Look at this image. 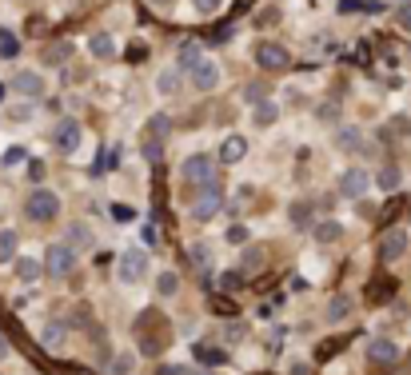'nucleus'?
<instances>
[{"label": "nucleus", "mask_w": 411, "mask_h": 375, "mask_svg": "<svg viewBox=\"0 0 411 375\" xmlns=\"http://www.w3.org/2000/svg\"><path fill=\"white\" fill-rule=\"evenodd\" d=\"M16 52H20V40H16V32L0 28V56H4V60H13Z\"/></svg>", "instance_id": "obj_24"}, {"label": "nucleus", "mask_w": 411, "mask_h": 375, "mask_svg": "<svg viewBox=\"0 0 411 375\" xmlns=\"http://www.w3.org/2000/svg\"><path fill=\"white\" fill-rule=\"evenodd\" d=\"M228 244H248V228L232 224V228H228Z\"/></svg>", "instance_id": "obj_33"}, {"label": "nucleus", "mask_w": 411, "mask_h": 375, "mask_svg": "<svg viewBox=\"0 0 411 375\" xmlns=\"http://www.w3.org/2000/svg\"><path fill=\"white\" fill-rule=\"evenodd\" d=\"M13 88L20 92V96H28V100H40V96H44V76H37V72H16Z\"/></svg>", "instance_id": "obj_11"}, {"label": "nucleus", "mask_w": 411, "mask_h": 375, "mask_svg": "<svg viewBox=\"0 0 411 375\" xmlns=\"http://www.w3.org/2000/svg\"><path fill=\"white\" fill-rule=\"evenodd\" d=\"M396 20H399V25H403V28L411 32V0L403 4V8H399V13H396Z\"/></svg>", "instance_id": "obj_39"}, {"label": "nucleus", "mask_w": 411, "mask_h": 375, "mask_svg": "<svg viewBox=\"0 0 411 375\" xmlns=\"http://www.w3.org/2000/svg\"><path fill=\"white\" fill-rule=\"evenodd\" d=\"M25 212H28V220L48 224V220H56V212H60V200H56V192H48V188H37V192L28 196Z\"/></svg>", "instance_id": "obj_1"}, {"label": "nucleus", "mask_w": 411, "mask_h": 375, "mask_svg": "<svg viewBox=\"0 0 411 375\" xmlns=\"http://www.w3.org/2000/svg\"><path fill=\"white\" fill-rule=\"evenodd\" d=\"M28 176H32V180L40 184V180H44V164H40V160H32V164H28Z\"/></svg>", "instance_id": "obj_41"}, {"label": "nucleus", "mask_w": 411, "mask_h": 375, "mask_svg": "<svg viewBox=\"0 0 411 375\" xmlns=\"http://www.w3.org/2000/svg\"><path fill=\"white\" fill-rule=\"evenodd\" d=\"M252 120H256V128H272L275 120H280V108H275L272 100H260L256 104V112H252Z\"/></svg>", "instance_id": "obj_18"}, {"label": "nucleus", "mask_w": 411, "mask_h": 375, "mask_svg": "<svg viewBox=\"0 0 411 375\" xmlns=\"http://www.w3.org/2000/svg\"><path fill=\"white\" fill-rule=\"evenodd\" d=\"M156 375H184V371H180V367H160Z\"/></svg>", "instance_id": "obj_45"}, {"label": "nucleus", "mask_w": 411, "mask_h": 375, "mask_svg": "<svg viewBox=\"0 0 411 375\" xmlns=\"http://www.w3.org/2000/svg\"><path fill=\"white\" fill-rule=\"evenodd\" d=\"M263 96H268V84H248V100H256V104H260Z\"/></svg>", "instance_id": "obj_36"}, {"label": "nucleus", "mask_w": 411, "mask_h": 375, "mask_svg": "<svg viewBox=\"0 0 411 375\" xmlns=\"http://www.w3.org/2000/svg\"><path fill=\"white\" fill-rule=\"evenodd\" d=\"M367 360H372L375 367H391V363L399 360V348L391 339H372V343H367Z\"/></svg>", "instance_id": "obj_10"}, {"label": "nucleus", "mask_w": 411, "mask_h": 375, "mask_svg": "<svg viewBox=\"0 0 411 375\" xmlns=\"http://www.w3.org/2000/svg\"><path fill=\"white\" fill-rule=\"evenodd\" d=\"M132 367H136V355H132V351H120V355L112 360V367H108V371H112V375H128Z\"/></svg>", "instance_id": "obj_26"}, {"label": "nucleus", "mask_w": 411, "mask_h": 375, "mask_svg": "<svg viewBox=\"0 0 411 375\" xmlns=\"http://www.w3.org/2000/svg\"><path fill=\"white\" fill-rule=\"evenodd\" d=\"M68 52H72V48H48V52H44V64H56V60H64Z\"/></svg>", "instance_id": "obj_38"}, {"label": "nucleus", "mask_w": 411, "mask_h": 375, "mask_svg": "<svg viewBox=\"0 0 411 375\" xmlns=\"http://www.w3.org/2000/svg\"><path fill=\"white\" fill-rule=\"evenodd\" d=\"M192 263H200V272H208V263H212V251H208V244H196V248H192Z\"/></svg>", "instance_id": "obj_32"}, {"label": "nucleus", "mask_w": 411, "mask_h": 375, "mask_svg": "<svg viewBox=\"0 0 411 375\" xmlns=\"http://www.w3.org/2000/svg\"><path fill=\"white\" fill-rule=\"evenodd\" d=\"M192 360L204 363V367H220V363H228V355L220 348H212V343H196L192 348Z\"/></svg>", "instance_id": "obj_14"}, {"label": "nucleus", "mask_w": 411, "mask_h": 375, "mask_svg": "<svg viewBox=\"0 0 411 375\" xmlns=\"http://www.w3.org/2000/svg\"><path fill=\"white\" fill-rule=\"evenodd\" d=\"M312 236H315V244H336V239L344 236V228H339L336 220H327V224H315L312 228Z\"/></svg>", "instance_id": "obj_19"}, {"label": "nucleus", "mask_w": 411, "mask_h": 375, "mask_svg": "<svg viewBox=\"0 0 411 375\" xmlns=\"http://www.w3.org/2000/svg\"><path fill=\"white\" fill-rule=\"evenodd\" d=\"M144 272H148V251L144 248H132L120 256V284H136V279H144Z\"/></svg>", "instance_id": "obj_5"}, {"label": "nucleus", "mask_w": 411, "mask_h": 375, "mask_svg": "<svg viewBox=\"0 0 411 375\" xmlns=\"http://www.w3.org/2000/svg\"><path fill=\"white\" fill-rule=\"evenodd\" d=\"M68 248H76V251L92 248V228H88L84 220H72V224H68Z\"/></svg>", "instance_id": "obj_13"}, {"label": "nucleus", "mask_w": 411, "mask_h": 375, "mask_svg": "<svg viewBox=\"0 0 411 375\" xmlns=\"http://www.w3.org/2000/svg\"><path fill=\"white\" fill-rule=\"evenodd\" d=\"M256 64H260L263 72H284L287 64H292V52H287L284 44L263 40V44H256Z\"/></svg>", "instance_id": "obj_3"}, {"label": "nucleus", "mask_w": 411, "mask_h": 375, "mask_svg": "<svg viewBox=\"0 0 411 375\" xmlns=\"http://www.w3.org/2000/svg\"><path fill=\"white\" fill-rule=\"evenodd\" d=\"M20 160H25V152H20V148H8V152H4V164H20Z\"/></svg>", "instance_id": "obj_42"}, {"label": "nucleus", "mask_w": 411, "mask_h": 375, "mask_svg": "<svg viewBox=\"0 0 411 375\" xmlns=\"http://www.w3.org/2000/svg\"><path fill=\"white\" fill-rule=\"evenodd\" d=\"M8 116H13V120H28V116H32V108H13Z\"/></svg>", "instance_id": "obj_43"}, {"label": "nucleus", "mask_w": 411, "mask_h": 375, "mask_svg": "<svg viewBox=\"0 0 411 375\" xmlns=\"http://www.w3.org/2000/svg\"><path fill=\"white\" fill-rule=\"evenodd\" d=\"M348 312H351V296H336V300L327 303V324H339Z\"/></svg>", "instance_id": "obj_22"}, {"label": "nucleus", "mask_w": 411, "mask_h": 375, "mask_svg": "<svg viewBox=\"0 0 411 375\" xmlns=\"http://www.w3.org/2000/svg\"><path fill=\"white\" fill-rule=\"evenodd\" d=\"M16 256V232H0V263Z\"/></svg>", "instance_id": "obj_29"}, {"label": "nucleus", "mask_w": 411, "mask_h": 375, "mask_svg": "<svg viewBox=\"0 0 411 375\" xmlns=\"http://www.w3.org/2000/svg\"><path fill=\"white\" fill-rule=\"evenodd\" d=\"M144 156H148V160H160V156H164L160 140H148V144H144Z\"/></svg>", "instance_id": "obj_35"}, {"label": "nucleus", "mask_w": 411, "mask_h": 375, "mask_svg": "<svg viewBox=\"0 0 411 375\" xmlns=\"http://www.w3.org/2000/svg\"><path fill=\"white\" fill-rule=\"evenodd\" d=\"M88 52H92L96 60H112L116 56V40L108 37V32H96V37L88 40Z\"/></svg>", "instance_id": "obj_15"}, {"label": "nucleus", "mask_w": 411, "mask_h": 375, "mask_svg": "<svg viewBox=\"0 0 411 375\" xmlns=\"http://www.w3.org/2000/svg\"><path fill=\"white\" fill-rule=\"evenodd\" d=\"M156 88H160V96H176V92H180V72H172V68L160 72L156 76Z\"/></svg>", "instance_id": "obj_23"}, {"label": "nucleus", "mask_w": 411, "mask_h": 375, "mask_svg": "<svg viewBox=\"0 0 411 375\" xmlns=\"http://www.w3.org/2000/svg\"><path fill=\"white\" fill-rule=\"evenodd\" d=\"M76 268V248H68V244H52L48 251H44V272L56 275V279H68Z\"/></svg>", "instance_id": "obj_2"}, {"label": "nucleus", "mask_w": 411, "mask_h": 375, "mask_svg": "<svg viewBox=\"0 0 411 375\" xmlns=\"http://www.w3.org/2000/svg\"><path fill=\"white\" fill-rule=\"evenodd\" d=\"M152 4H172V0H152Z\"/></svg>", "instance_id": "obj_47"}, {"label": "nucleus", "mask_w": 411, "mask_h": 375, "mask_svg": "<svg viewBox=\"0 0 411 375\" xmlns=\"http://www.w3.org/2000/svg\"><path fill=\"white\" fill-rule=\"evenodd\" d=\"M336 144H339V148H344V152H360L363 148V132H360V128H339V132H336Z\"/></svg>", "instance_id": "obj_17"}, {"label": "nucleus", "mask_w": 411, "mask_h": 375, "mask_svg": "<svg viewBox=\"0 0 411 375\" xmlns=\"http://www.w3.org/2000/svg\"><path fill=\"white\" fill-rule=\"evenodd\" d=\"M4 355H8V339L0 336V360H4Z\"/></svg>", "instance_id": "obj_46"}, {"label": "nucleus", "mask_w": 411, "mask_h": 375, "mask_svg": "<svg viewBox=\"0 0 411 375\" xmlns=\"http://www.w3.org/2000/svg\"><path fill=\"white\" fill-rule=\"evenodd\" d=\"M287 216H292V224H296V228H308V224H312V204L296 200L292 208H287Z\"/></svg>", "instance_id": "obj_21"}, {"label": "nucleus", "mask_w": 411, "mask_h": 375, "mask_svg": "<svg viewBox=\"0 0 411 375\" xmlns=\"http://www.w3.org/2000/svg\"><path fill=\"white\" fill-rule=\"evenodd\" d=\"M292 375H312V371H308V363H292Z\"/></svg>", "instance_id": "obj_44"}, {"label": "nucleus", "mask_w": 411, "mask_h": 375, "mask_svg": "<svg viewBox=\"0 0 411 375\" xmlns=\"http://www.w3.org/2000/svg\"><path fill=\"white\" fill-rule=\"evenodd\" d=\"M220 204H224V196H220L212 184H204V188L196 192V200H192V216H196L200 224H208V220L220 212Z\"/></svg>", "instance_id": "obj_6"}, {"label": "nucleus", "mask_w": 411, "mask_h": 375, "mask_svg": "<svg viewBox=\"0 0 411 375\" xmlns=\"http://www.w3.org/2000/svg\"><path fill=\"white\" fill-rule=\"evenodd\" d=\"M40 339H44V348L60 351V348H64V339H68V327H64V324H48V327H44V336H40Z\"/></svg>", "instance_id": "obj_20"}, {"label": "nucleus", "mask_w": 411, "mask_h": 375, "mask_svg": "<svg viewBox=\"0 0 411 375\" xmlns=\"http://www.w3.org/2000/svg\"><path fill=\"white\" fill-rule=\"evenodd\" d=\"M184 180L188 184H212L216 180V160L212 156H204V152H196V156H188L184 160Z\"/></svg>", "instance_id": "obj_4"}, {"label": "nucleus", "mask_w": 411, "mask_h": 375, "mask_svg": "<svg viewBox=\"0 0 411 375\" xmlns=\"http://www.w3.org/2000/svg\"><path fill=\"white\" fill-rule=\"evenodd\" d=\"M375 184L384 188V192H396L399 188V168H384V172L375 176Z\"/></svg>", "instance_id": "obj_28"}, {"label": "nucleus", "mask_w": 411, "mask_h": 375, "mask_svg": "<svg viewBox=\"0 0 411 375\" xmlns=\"http://www.w3.org/2000/svg\"><path fill=\"white\" fill-rule=\"evenodd\" d=\"M80 136H84L80 120H60L56 132H52V144H56L60 152H76V148H80Z\"/></svg>", "instance_id": "obj_7"}, {"label": "nucleus", "mask_w": 411, "mask_h": 375, "mask_svg": "<svg viewBox=\"0 0 411 375\" xmlns=\"http://www.w3.org/2000/svg\"><path fill=\"white\" fill-rule=\"evenodd\" d=\"M200 60H204L200 44H184V48H180V64H184V68H196Z\"/></svg>", "instance_id": "obj_27"}, {"label": "nucleus", "mask_w": 411, "mask_h": 375, "mask_svg": "<svg viewBox=\"0 0 411 375\" xmlns=\"http://www.w3.org/2000/svg\"><path fill=\"white\" fill-rule=\"evenodd\" d=\"M403 251H407V232H403V228H391L384 236V244H379V256H384V260H399Z\"/></svg>", "instance_id": "obj_12"}, {"label": "nucleus", "mask_w": 411, "mask_h": 375, "mask_svg": "<svg viewBox=\"0 0 411 375\" xmlns=\"http://www.w3.org/2000/svg\"><path fill=\"white\" fill-rule=\"evenodd\" d=\"M260 263H263V256H260V251H248V256H244V268H248V272H256Z\"/></svg>", "instance_id": "obj_40"}, {"label": "nucleus", "mask_w": 411, "mask_h": 375, "mask_svg": "<svg viewBox=\"0 0 411 375\" xmlns=\"http://www.w3.org/2000/svg\"><path fill=\"white\" fill-rule=\"evenodd\" d=\"M192 4H196V13H216V8H220V4H224V0H192Z\"/></svg>", "instance_id": "obj_34"}, {"label": "nucleus", "mask_w": 411, "mask_h": 375, "mask_svg": "<svg viewBox=\"0 0 411 375\" xmlns=\"http://www.w3.org/2000/svg\"><path fill=\"white\" fill-rule=\"evenodd\" d=\"M172 132V120L168 116H152L148 120V140H160V136H168Z\"/></svg>", "instance_id": "obj_25"}, {"label": "nucleus", "mask_w": 411, "mask_h": 375, "mask_svg": "<svg viewBox=\"0 0 411 375\" xmlns=\"http://www.w3.org/2000/svg\"><path fill=\"white\" fill-rule=\"evenodd\" d=\"M372 184V176L363 172V168H348V172L339 176V196H348V200H360L363 192Z\"/></svg>", "instance_id": "obj_8"}, {"label": "nucleus", "mask_w": 411, "mask_h": 375, "mask_svg": "<svg viewBox=\"0 0 411 375\" xmlns=\"http://www.w3.org/2000/svg\"><path fill=\"white\" fill-rule=\"evenodd\" d=\"M192 84H196V92H212V88L220 84V64L200 60L196 68H192Z\"/></svg>", "instance_id": "obj_9"}, {"label": "nucleus", "mask_w": 411, "mask_h": 375, "mask_svg": "<svg viewBox=\"0 0 411 375\" xmlns=\"http://www.w3.org/2000/svg\"><path fill=\"white\" fill-rule=\"evenodd\" d=\"M244 152H248L244 136H228L224 144H220V160H224V164H236V160H244Z\"/></svg>", "instance_id": "obj_16"}, {"label": "nucleus", "mask_w": 411, "mask_h": 375, "mask_svg": "<svg viewBox=\"0 0 411 375\" xmlns=\"http://www.w3.org/2000/svg\"><path fill=\"white\" fill-rule=\"evenodd\" d=\"M224 339H228V343H240V339H244V324H232L224 331Z\"/></svg>", "instance_id": "obj_37"}, {"label": "nucleus", "mask_w": 411, "mask_h": 375, "mask_svg": "<svg viewBox=\"0 0 411 375\" xmlns=\"http://www.w3.org/2000/svg\"><path fill=\"white\" fill-rule=\"evenodd\" d=\"M407 363H411V355H407Z\"/></svg>", "instance_id": "obj_48"}, {"label": "nucleus", "mask_w": 411, "mask_h": 375, "mask_svg": "<svg viewBox=\"0 0 411 375\" xmlns=\"http://www.w3.org/2000/svg\"><path fill=\"white\" fill-rule=\"evenodd\" d=\"M156 291H160V296H176V291H180V279H176L172 272H164L160 279H156Z\"/></svg>", "instance_id": "obj_30"}, {"label": "nucleus", "mask_w": 411, "mask_h": 375, "mask_svg": "<svg viewBox=\"0 0 411 375\" xmlns=\"http://www.w3.org/2000/svg\"><path fill=\"white\" fill-rule=\"evenodd\" d=\"M40 272H44V268H40L37 260H16V275H20V279H37Z\"/></svg>", "instance_id": "obj_31"}]
</instances>
